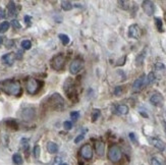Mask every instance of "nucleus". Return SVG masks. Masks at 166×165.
<instances>
[{
    "instance_id": "obj_1",
    "label": "nucleus",
    "mask_w": 166,
    "mask_h": 165,
    "mask_svg": "<svg viewBox=\"0 0 166 165\" xmlns=\"http://www.w3.org/2000/svg\"><path fill=\"white\" fill-rule=\"evenodd\" d=\"M1 89L4 93L11 96H21L22 89L21 83L15 80H7L1 84Z\"/></svg>"
},
{
    "instance_id": "obj_2",
    "label": "nucleus",
    "mask_w": 166,
    "mask_h": 165,
    "mask_svg": "<svg viewBox=\"0 0 166 165\" xmlns=\"http://www.w3.org/2000/svg\"><path fill=\"white\" fill-rule=\"evenodd\" d=\"M42 85H43V83L40 82V81L33 79V78H30V79H28L26 82L27 92L30 95H35L36 93H38L39 90L41 89Z\"/></svg>"
},
{
    "instance_id": "obj_3",
    "label": "nucleus",
    "mask_w": 166,
    "mask_h": 165,
    "mask_svg": "<svg viewBox=\"0 0 166 165\" xmlns=\"http://www.w3.org/2000/svg\"><path fill=\"white\" fill-rule=\"evenodd\" d=\"M121 157H122V152H121V149H120L119 146H117V145H112V146L109 147L108 159L111 162L116 163V162H118L120 159H121Z\"/></svg>"
},
{
    "instance_id": "obj_4",
    "label": "nucleus",
    "mask_w": 166,
    "mask_h": 165,
    "mask_svg": "<svg viewBox=\"0 0 166 165\" xmlns=\"http://www.w3.org/2000/svg\"><path fill=\"white\" fill-rule=\"evenodd\" d=\"M47 103L52 109H61L64 105V100L58 93H55L49 98Z\"/></svg>"
},
{
    "instance_id": "obj_5",
    "label": "nucleus",
    "mask_w": 166,
    "mask_h": 165,
    "mask_svg": "<svg viewBox=\"0 0 166 165\" xmlns=\"http://www.w3.org/2000/svg\"><path fill=\"white\" fill-rule=\"evenodd\" d=\"M64 64H65V57H64L63 54L56 55L51 61V66L55 71H61V69H63Z\"/></svg>"
},
{
    "instance_id": "obj_6",
    "label": "nucleus",
    "mask_w": 166,
    "mask_h": 165,
    "mask_svg": "<svg viewBox=\"0 0 166 165\" xmlns=\"http://www.w3.org/2000/svg\"><path fill=\"white\" fill-rule=\"evenodd\" d=\"M80 155L85 159V160H91L93 158V149L91 145L89 144L83 145L80 149Z\"/></svg>"
},
{
    "instance_id": "obj_7",
    "label": "nucleus",
    "mask_w": 166,
    "mask_h": 165,
    "mask_svg": "<svg viewBox=\"0 0 166 165\" xmlns=\"http://www.w3.org/2000/svg\"><path fill=\"white\" fill-rule=\"evenodd\" d=\"M84 66V61L80 59V58H77V59H75L74 61L71 62V64H70L69 66V71L71 74H78L81 68H83Z\"/></svg>"
},
{
    "instance_id": "obj_8",
    "label": "nucleus",
    "mask_w": 166,
    "mask_h": 165,
    "mask_svg": "<svg viewBox=\"0 0 166 165\" xmlns=\"http://www.w3.org/2000/svg\"><path fill=\"white\" fill-rule=\"evenodd\" d=\"M145 86H147L146 85V75L143 74V75H141L139 79H137L134 81V83L133 84V91L140 92Z\"/></svg>"
},
{
    "instance_id": "obj_9",
    "label": "nucleus",
    "mask_w": 166,
    "mask_h": 165,
    "mask_svg": "<svg viewBox=\"0 0 166 165\" xmlns=\"http://www.w3.org/2000/svg\"><path fill=\"white\" fill-rule=\"evenodd\" d=\"M35 108L32 106H28L22 110V117L24 120H32L35 116Z\"/></svg>"
},
{
    "instance_id": "obj_10",
    "label": "nucleus",
    "mask_w": 166,
    "mask_h": 165,
    "mask_svg": "<svg viewBox=\"0 0 166 165\" xmlns=\"http://www.w3.org/2000/svg\"><path fill=\"white\" fill-rule=\"evenodd\" d=\"M142 7L143 9H144V12L146 15H153L154 12H155V5L152 1L150 0H145V1H143V4H142Z\"/></svg>"
},
{
    "instance_id": "obj_11",
    "label": "nucleus",
    "mask_w": 166,
    "mask_h": 165,
    "mask_svg": "<svg viewBox=\"0 0 166 165\" xmlns=\"http://www.w3.org/2000/svg\"><path fill=\"white\" fill-rule=\"evenodd\" d=\"M141 35H142V31H141L140 27L138 25H131L128 28V36L133 39H140Z\"/></svg>"
},
{
    "instance_id": "obj_12",
    "label": "nucleus",
    "mask_w": 166,
    "mask_h": 165,
    "mask_svg": "<svg viewBox=\"0 0 166 165\" xmlns=\"http://www.w3.org/2000/svg\"><path fill=\"white\" fill-rule=\"evenodd\" d=\"M150 102L152 105L157 106V107H160V106L163 105V102H164V99H163V96L159 93H155L153 94L150 98Z\"/></svg>"
},
{
    "instance_id": "obj_13",
    "label": "nucleus",
    "mask_w": 166,
    "mask_h": 165,
    "mask_svg": "<svg viewBox=\"0 0 166 165\" xmlns=\"http://www.w3.org/2000/svg\"><path fill=\"white\" fill-rule=\"evenodd\" d=\"M150 143L152 145H153L154 147L157 148L158 150L160 151H164L165 148H166V145L165 143L162 141V140H160L158 138H152L150 139Z\"/></svg>"
},
{
    "instance_id": "obj_14",
    "label": "nucleus",
    "mask_w": 166,
    "mask_h": 165,
    "mask_svg": "<svg viewBox=\"0 0 166 165\" xmlns=\"http://www.w3.org/2000/svg\"><path fill=\"white\" fill-rule=\"evenodd\" d=\"M95 151L98 156H103L105 153V145L102 141H96L95 143Z\"/></svg>"
},
{
    "instance_id": "obj_15",
    "label": "nucleus",
    "mask_w": 166,
    "mask_h": 165,
    "mask_svg": "<svg viewBox=\"0 0 166 165\" xmlns=\"http://www.w3.org/2000/svg\"><path fill=\"white\" fill-rule=\"evenodd\" d=\"M15 58V55L13 54V53H7V54L2 56V61H3L5 64H7V65H12Z\"/></svg>"
},
{
    "instance_id": "obj_16",
    "label": "nucleus",
    "mask_w": 166,
    "mask_h": 165,
    "mask_svg": "<svg viewBox=\"0 0 166 165\" xmlns=\"http://www.w3.org/2000/svg\"><path fill=\"white\" fill-rule=\"evenodd\" d=\"M146 52H147V49H144L142 50L139 54H138V56L136 58V65L137 66H141L143 65V63H144V60H145V57H146Z\"/></svg>"
},
{
    "instance_id": "obj_17",
    "label": "nucleus",
    "mask_w": 166,
    "mask_h": 165,
    "mask_svg": "<svg viewBox=\"0 0 166 165\" xmlns=\"http://www.w3.org/2000/svg\"><path fill=\"white\" fill-rule=\"evenodd\" d=\"M115 113L119 114V115H125V114L128 113V107L125 104L118 105L115 108Z\"/></svg>"
},
{
    "instance_id": "obj_18",
    "label": "nucleus",
    "mask_w": 166,
    "mask_h": 165,
    "mask_svg": "<svg viewBox=\"0 0 166 165\" xmlns=\"http://www.w3.org/2000/svg\"><path fill=\"white\" fill-rule=\"evenodd\" d=\"M47 150H48L49 153L51 154H55L58 152V145L54 142H49L47 144Z\"/></svg>"
},
{
    "instance_id": "obj_19",
    "label": "nucleus",
    "mask_w": 166,
    "mask_h": 165,
    "mask_svg": "<svg viewBox=\"0 0 166 165\" xmlns=\"http://www.w3.org/2000/svg\"><path fill=\"white\" fill-rule=\"evenodd\" d=\"M7 9H8V15L10 16H15L16 15V7L13 1H10L7 5Z\"/></svg>"
},
{
    "instance_id": "obj_20",
    "label": "nucleus",
    "mask_w": 166,
    "mask_h": 165,
    "mask_svg": "<svg viewBox=\"0 0 166 165\" xmlns=\"http://www.w3.org/2000/svg\"><path fill=\"white\" fill-rule=\"evenodd\" d=\"M5 124H6V127L9 128V130H18V124H16V121L15 120H13V119H9V120H7L6 122H5Z\"/></svg>"
},
{
    "instance_id": "obj_21",
    "label": "nucleus",
    "mask_w": 166,
    "mask_h": 165,
    "mask_svg": "<svg viewBox=\"0 0 166 165\" xmlns=\"http://www.w3.org/2000/svg\"><path fill=\"white\" fill-rule=\"evenodd\" d=\"M61 7H62L63 10H66V12H68V10H71L72 8H74V5L70 1H67V0H63L62 2H61Z\"/></svg>"
},
{
    "instance_id": "obj_22",
    "label": "nucleus",
    "mask_w": 166,
    "mask_h": 165,
    "mask_svg": "<svg viewBox=\"0 0 166 165\" xmlns=\"http://www.w3.org/2000/svg\"><path fill=\"white\" fill-rule=\"evenodd\" d=\"M12 161H13V163H15V165H22V157L21 155H19L18 153H16L15 154V155L12 156Z\"/></svg>"
},
{
    "instance_id": "obj_23",
    "label": "nucleus",
    "mask_w": 166,
    "mask_h": 165,
    "mask_svg": "<svg viewBox=\"0 0 166 165\" xmlns=\"http://www.w3.org/2000/svg\"><path fill=\"white\" fill-rule=\"evenodd\" d=\"M21 145H22V148L24 149L25 152L28 153V151H29V147H30V145H29V140H28V139H22Z\"/></svg>"
},
{
    "instance_id": "obj_24",
    "label": "nucleus",
    "mask_w": 166,
    "mask_h": 165,
    "mask_svg": "<svg viewBox=\"0 0 166 165\" xmlns=\"http://www.w3.org/2000/svg\"><path fill=\"white\" fill-rule=\"evenodd\" d=\"M155 81V74H154V72H150L147 77H146V85H150Z\"/></svg>"
},
{
    "instance_id": "obj_25",
    "label": "nucleus",
    "mask_w": 166,
    "mask_h": 165,
    "mask_svg": "<svg viewBox=\"0 0 166 165\" xmlns=\"http://www.w3.org/2000/svg\"><path fill=\"white\" fill-rule=\"evenodd\" d=\"M155 24H156V27L158 29L159 32H163V21L161 18H155Z\"/></svg>"
},
{
    "instance_id": "obj_26",
    "label": "nucleus",
    "mask_w": 166,
    "mask_h": 165,
    "mask_svg": "<svg viewBox=\"0 0 166 165\" xmlns=\"http://www.w3.org/2000/svg\"><path fill=\"white\" fill-rule=\"evenodd\" d=\"M22 48L25 49V50H29L31 49V47H32V43H31L30 40H24L22 42Z\"/></svg>"
},
{
    "instance_id": "obj_27",
    "label": "nucleus",
    "mask_w": 166,
    "mask_h": 165,
    "mask_svg": "<svg viewBox=\"0 0 166 165\" xmlns=\"http://www.w3.org/2000/svg\"><path fill=\"white\" fill-rule=\"evenodd\" d=\"M9 23L8 21H3L1 25H0V33H5L6 31L9 29Z\"/></svg>"
},
{
    "instance_id": "obj_28",
    "label": "nucleus",
    "mask_w": 166,
    "mask_h": 165,
    "mask_svg": "<svg viewBox=\"0 0 166 165\" xmlns=\"http://www.w3.org/2000/svg\"><path fill=\"white\" fill-rule=\"evenodd\" d=\"M59 39H60L61 42H62V44H64V45H67V44L69 43L68 36L65 35V34H59Z\"/></svg>"
},
{
    "instance_id": "obj_29",
    "label": "nucleus",
    "mask_w": 166,
    "mask_h": 165,
    "mask_svg": "<svg viewBox=\"0 0 166 165\" xmlns=\"http://www.w3.org/2000/svg\"><path fill=\"white\" fill-rule=\"evenodd\" d=\"M118 4H119V6L125 10L128 9L129 8V2L125 1V0H120V1H118Z\"/></svg>"
},
{
    "instance_id": "obj_30",
    "label": "nucleus",
    "mask_w": 166,
    "mask_h": 165,
    "mask_svg": "<svg viewBox=\"0 0 166 165\" xmlns=\"http://www.w3.org/2000/svg\"><path fill=\"white\" fill-rule=\"evenodd\" d=\"M100 114H101V112H100L99 109H94V110H93V113H92V120L93 121H96V120L99 118Z\"/></svg>"
},
{
    "instance_id": "obj_31",
    "label": "nucleus",
    "mask_w": 166,
    "mask_h": 165,
    "mask_svg": "<svg viewBox=\"0 0 166 165\" xmlns=\"http://www.w3.org/2000/svg\"><path fill=\"white\" fill-rule=\"evenodd\" d=\"M40 151H41V149H40V146H35V148H34V156H35L36 158H39L40 157Z\"/></svg>"
},
{
    "instance_id": "obj_32",
    "label": "nucleus",
    "mask_w": 166,
    "mask_h": 165,
    "mask_svg": "<svg viewBox=\"0 0 166 165\" xmlns=\"http://www.w3.org/2000/svg\"><path fill=\"white\" fill-rule=\"evenodd\" d=\"M70 117H71L72 120H77L78 119V117H80V113L78 112V111H72V112H70Z\"/></svg>"
},
{
    "instance_id": "obj_33",
    "label": "nucleus",
    "mask_w": 166,
    "mask_h": 165,
    "mask_svg": "<svg viewBox=\"0 0 166 165\" xmlns=\"http://www.w3.org/2000/svg\"><path fill=\"white\" fill-rule=\"evenodd\" d=\"M11 26L15 28V29H21V24H19L18 21H16V19L11 21Z\"/></svg>"
},
{
    "instance_id": "obj_34",
    "label": "nucleus",
    "mask_w": 166,
    "mask_h": 165,
    "mask_svg": "<svg viewBox=\"0 0 166 165\" xmlns=\"http://www.w3.org/2000/svg\"><path fill=\"white\" fill-rule=\"evenodd\" d=\"M63 127L65 128L66 130H71L72 128V124L70 121H64V124H63Z\"/></svg>"
},
{
    "instance_id": "obj_35",
    "label": "nucleus",
    "mask_w": 166,
    "mask_h": 165,
    "mask_svg": "<svg viewBox=\"0 0 166 165\" xmlns=\"http://www.w3.org/2000/svg\"><path fill=\"white\" fill-rule=\"evenodd\" d=\"M122 93V87H116L114 90V95H116V96H119V95H121Z\"/></svg>"
},
{
    "instance_id": "obj_36",
    "label": "nucleus",
    "mask_w": 166,
    "mask_h": 165,
    "mask_svg": "<svg viewBox=\"0 0 166 165\" xmlns=\"http://www.w3.org/2000/svg\"><path fill=\"white\" fill-rule=\"evenodd\" d=\"M84 137H85V136H84V134H81V135L78 136L77 138L75 139V144H78V143H80V142L81 141V140L84 139Z\"/></svg>"
},
{
    "instance_id": "obj_37",
    "label": "nucleus",
    "mask_w": 166,
    "mask_h": 165,
    "mask_svg": "<svg viewBox=\"0 0 166 165\" xmlns=\"http://www.w3.org/2000/svg\"><path fill=\"white\" fill-rule=\"evenodd\" d=\"M61 158L60 157H56L54 159V162H53V165H61Z\"/></svg>"
},
{
    "instance_id": "obj_38",
    "label": "nucleus",
    "mask_w": 166,
    "mask_h": 165,
    "mask_svg": "<svg viewBox=\"0 0 166 165\" xmlns=\"http://www.w3.org/2000/svg\"><path fill=\"white\" fill-rule=\"evenodd\" d=\"M151 165H161V163L157 160L156 158H152V160H151Z\"/></svg>"
},
{
    "instance_id": "obj_39",
    "label": "nucleus",
    "mask_w": 166,
    "mask_h": 165,
    "mask_svg": "<svg viewBox=\"0 0 166 165\" xmlns=\"http://www.w3.org/2000/svg\"><path fill=\"white\" fill-rule=\"evenodd\" d=\"M156 68L157 69H164L165 68V66H164V64L161 63V62H158V63H156Z\"/></svg>"
},
{
    "instance_id": "obj_40",
    "label": "nucleus",
    "mask_w": 166,
    "mask_h": 165,
    "mask_svg": "<svg viewBox=\"0 0 166 165\" xmlns=\"http://www.w3.org/2000/svg\"><path fill=\"white\" fill-rule=\"evenodd\" d=\"M129 139H131L134 143H137L136 136H134V133H131V134H129Z\"/></svg>"
},
{
    "instance_id": "obj_41",
    "label": "nucleus",
    "mask_w": 166,
    "mask_h": 165,
    "mask_svg": "<svg viewBox=\"0 0 166 165\" xmlns=\"http://www.w3.org/2000/svg\"><path fill=\"white\" fill-rule=\"evenodd\" d=\"M5 18V12L4 9H2V8H0V19L4 18Z\"/></svg>"
},
{
    "instance_id": "obj_42",
    "label": "nucleus",
    "mask_w": 166,
    "mask_h": 165,
    "mask_svg": "<svg viewBox=\"0 0 166 165\" xmlns=\"http://www.w3.org/2000/svg\"><path fill=\"white\" fill-rule=\"evenodd\" d=\"M125 56L123 57L122 59L118 60V63H117V65H123V64H125Z\"/></svg>"
},
{
    "instance_id": "obj_43",
    "label": "nucleus",
    "mask_w": 166,
    "mask_h": 165,
    "mask_svg": "<svg viewBox=\"0 0 166 165\" xmlns=\"http://www.w3.org/2000/svg\"><path fill=\"white\" fill-rule=\"evenodd\" d=\"M25 21H26V24L27 25H30L31 24V18L29 15H26L25 16Z\"/></svg>"
},
{
    "instance_id": "obj_44",
    "label": "nucleus",
    "mask_w": 166,
    "mask_h": 165,
    "mask_svg": "<svg viewBox=\"0 0 166 165\" xmlns=\"http://www.w3.org/2000/svg\"><path fill=\"white\" fill-rule=\"evenodd\" d=\"M22 56V51H18V55H16V58H18V59H21Z\"/></svg>"
},
{
    "instance_id": "obj_45",
    "label": "nucleus",
    "mask_w": 166,
    "mask_h": 165,
    "mask_svg": "<svg viewBox=\"0 0 166 165\" xmlns=\"http://www.w3.org/2000/svg\"><path fill=\"white\" fill-rule=\"evenodd\" d=\"M13 44V42L12 41H8V43H7V48H9V47H11V45Z\"/></svg>"
},
{
    "instance_id": "obj_46",
    "label": "nucleus",
    "mask_w": 166,
    "mask_h": 165,
    "mask_svg": "<svg viewBox=\"0 0 166 165\" xmlns=\"http://www.w3.org/2000/svg\"><path fill=\"white\" fill-rule=\"evenodd\" d=\"M162 124H163V127H164V130H165V133H166V121L165 120H163L162 121Z\"/></svg>"
},
{
    "instance_id": "obj_47",
    "label": "nucleus",
    "mask_w": 166,
    "mask_h": 165,
    "mask_svg": "<svg viewBox=\"0 0 166 165\" xmlns=\"http://www.w3.org/2000/svg\"><path fill=\"white\" fill-rule=\"evenodd\" d=\"M2 43H3V38H2L1 36H0V45H1Z\"/></svg>"
},
{
    "instance_id": "obj_48",
    "label": "nucleus",
    "mask_w": 166,
    "mask_h": 165,
    "mask_svg": "<svg viewBox=\"0 0 166 165\" xmlns=\"http://www.w3.org/2000/svg\"><path fill=\"white\" fill-rule=\"evenodd\" d=\"M61 165H67L66 163H62V164H61Z\"/></svg>"
}]
</instances>
